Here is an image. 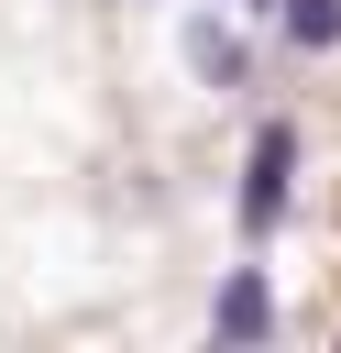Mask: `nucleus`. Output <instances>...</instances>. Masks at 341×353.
Wrapping results in <instances>:
<instances>
[{
	"label": "nucleus",
	"mask_w": 341,
	"mask_h": 353,
	"mask_svg": "<svg viewBox=\"0 0 341 353\" xmlns=\"http://www.w3.org/2000/svg\"><path fill=\"white\" fill-rule=\"evenodd\" d=\"M209 331H220V342H264V331H275V287H264L253 265H231L220 298H209Z\"/></svg>",
	"instance_id": "f03ea898"
},
{
	"label": "nucleus",
	"mask_w": 341,
	"mask_h": 353,
	"mask_svg": "<svg viewBox=\"0 0 341 353\" xmlns=\"http://www.w3.org/2000/svg\"><path fill=\"white\" fill-rule=\"evenodd\" d=\"M286 176H297V132H286V121H264V132H253V154H242V232H253V243L286 221Z\"/></svg>",
	"instance_id": "f257e3e1"
},
{
	"label": "nucleus",
	"mask_w": 341,
	"mask_h": 353,
	"mask_svg": "<svg viewBox=\"0 0 341 353\" xmlns=\"http://www.w3.org/2000/svg\"><path fill=\"white\" fill-rule=\"evenodd\" d=\"M242 11H275V0H242Z\"/></svg>",
	"instance_id": "39448f33"
},
{
	"label": "nucleus",
	"mask_w": 341,
	"mask_h": 353,
	"mask_svg": "<svg viewBox=\"0 0 341 353\" xmlns=\"http://www.w3.org/2000/svg\"><path fill=\"white\" fill-rule=\"evenodd\" d=\"M187 66H198V77H209V88H242V77H253V66H242V33H220V22H209V11H198V22H187Z\"/></svg>",
	"instance_id": "7ed1b4c3"
},
{
	"label": "nucleus",
	"mask_w": 341,
	"mask_h": 353,
	"mask_svg": "<svg viewBox=\"0 0 341 353\" xmlns=\"http://www.w3.org/2000/svg\"><path fill=\"white\" fill-rule=\"evenodd\" d=\"M275 22H286V44H308V55L341 44V0H275Z\"/></svg>",
	"instance_id": "20e7f679"
}]
</instances>
